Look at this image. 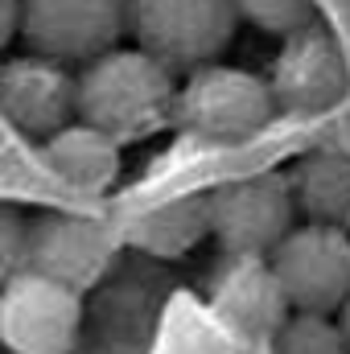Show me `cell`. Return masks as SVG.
<instances>
[{"mask_svg": "<svg viewBox=\"0 0 350 354\" xmlns=\"http://www.w3.org/2000/svg\"><path fill=\"white\" fill-rule=\"evenodd\" d=\"M79 87V124L111 136L116 145L145 140L177 107V87L169 66L145 50H107L83 66Z\"/></svg>", "mask_w": 350, "mask_h": 354, "instance_id": "cell-1", "label": "cell"}, {"mask_svg": "<svg viewBox=\"0 0 350 354\" xmlns=\"http://www.w3.org/2000/svg\"><path fill=\"white\" fill-rule=\"evenodd\" d=\"M235 0H128V29L136 33V50L169 71L219 62L235 37Z\"/></svg>", "mask_w": 350, "mask_h": 354, "instance_id": "cell-2", "label": "cell"}, {"mask_svg": "<svg viewBox=\"0 0 350 354\" xmlns=\"http://www.w3.org/2000/svg\"><path fill=\"white\" fill-rule=\"evenodd\" d=\"M174 115L194 136L231 145L268 128V120L276 115V103L260 75L210 62V66L190 71L185 87L177 91Z\"/></svg>", "mask_w": 350, "mask_h": 354, "instance_id": "cell-3", "label": "cell"}, {"mask_svg": "<svg viewBox=\"0 0 350 354\" xmlns=\"http://www.w3.org/2000/svg\"><path fill=\"white\" fill-rule=\"evenodd\" d=\"M293 313L334 317L350 297V235L338 227H293L268 256Z\"/></svg>", "mask_w": 350, "mask_h": 354, "instance_id": "cell-4", "label": "cell"}, {"mask_svg": "<svg viewBox=\"0 0 350 354\" xmlns=\"http://www.w3.org/2000/svg\"><path fill=\"white\" fill-rule=\"evenodd\" d=\"M297 202L284 174H252L210 189V235L227 256L268 260L293 231Z\"/></svg>", "mask_w": 350, "mask_h": 354, "instance_id": "cell-5", "label": "cell"}, {"mask_svg": "<svg viewBox=\"0 0 350 354\" xmlns=\"http://www.w3.org/2000/svg\"><path fill=\"white\" fill-rule=\"evenodd\" d=\"M83 330V297L21 268L0 288V342L12 354H71Z\"/></svg>", "mask_w": 350, "mask_h": 354, "instance_id": "cell-6", "label": "cell"}, {"mask_svg": "<svg viewBox=\"0 0 350 354\" xmlns=\"http://www.w3.org/2000/svg\"><path fill=\"white\" fill-rule=\"evenodd\" d=\"M128 29V0H21V33L37 58L95 62Z\"/></svg>", "mask_w": 350, "mask_h": 354, "instance_id": "cell-7", "label": "cell"}, {"mask_svg": "<svg viewBox=\"0 0 350 354\" xmlns=\"http://www.w3.org/2000/svg\"><path fill=\"white\" fill-rule=\"evenodd\" d=\"M268 91H272V103L288 115L334 111L350 95V66L342 46L322 25L288 37L276 54Z\"/></svg>", "mask_w": 350, "mask_h": 354, "instance_id": "cell-8", "label": "cell"}, {"mask_svg": "<svg viewBox=\"0 0 350 354\" xmlns=\"http://www.w3.org/2000/svg\"><path fill=\"white\" fill-rule=\"evenodd\" d=\"M116 256V235L79 214H42L25 223V268L75 292L95 284Z\"/></svg>", "mask_w": 350, "mask_h": 354, "instance_id": "cell-9", "label": "cell"}, {"mask_svg": "<svg viewBox=\"0 0 350 354\" xmlns=\"http://www.w3.org/2000/svg\"><path fill=\"white\" fill-rule=\"evenodd\" d=\"M0 115L17 132L33 140H50L54 132L79 120L75 75L62 62L37 58V54L4 62L0 66Z\"/></svg>", "mask_w": 350, "mask_h": 354, "instance_id": "cell-10", "label": "cell"}, {"mask_svg": "<svg viewBox=\"0 0 350 354\" xmlns=\"http://www.w3.org/2000/svg\"><path fill=\"white\" fill-rule=\"evenodd\" d=\"M210 309L231 334L248 342H272V334L293 313L280 280L272 276V264L256 256H231V264L210 284Z\"/></svg>", "mask_w": 350, "mask_h": 354, "instance_id": "cell-11", "label": "cell"}, {"mask_svg": "<svg viewBox=\"0 0 350 354\" xmlns=\"http://www.w3.org/2000/svg\"><path fill=\"white\" fill-rule=\"evenodd\" d=\"M288 189L297 210L305 214V223L317 227H350V157L347 153H309L297 161V169L288 174Z\"/></svg>", "mask_w": 350, "mask_h": 354, "instance_id": "cell-12", "label": "cell"}, {"mask_svg": "<svg viewBox=\"0 0 350 354\" xmlns=\"http://www.w3.org/2000/svg\"><path fill=\"white\" fill-rule=\"evenodd\" d=\"M210 235V194H190L165 206H153L145 214H136L124 231V239L149 256H185L194 243H202Z\"/></svg>", "mask_w": 350, "mask_h": 354, "instance_id": "cell-13", "label": "cell"}, {"mask_svg": "<svg viewBox=\"0 0 350 354\" xmlns=\"http://www.w3.org/2000/svg\"><path fill=\"white\" fill-rule=\"evenodd\" d=\"M42 157L54 174L79 189H103L120 174V145L87 124H66L50 140H42Z\"/></svg>", "mask_w": 350, "mask_h": 354, "instance_id": "cell-14", "label": "cell"}, {"mask_svg": "<svg viewBox=\"0 0 350 354\" xmlns=\"http://www.w3.org/2000/svg\"><path fill=\"white\" fill-rule=\"evenodd\" d=\"M272 354H347V342L334 317L288 313V322L272 334Z\"/></svg>", "mask_w": 350, "mask_h": 354, "instance_id": "cell-15", "label": "cell"}, {"mask_svg": "<svg viewBox=\"0 0 350 354\" xmlns=\"http://www.w3.org/2000/svg\"><path fill=\"white\" fill-rule=\"evenodd\" d=\"M235 12H239V21L256 25L260 33H272L280 41L317 25L313 0H235Z\"/></svg>", "mask_w": 350, "mask_h": 354, "instance_id": "cell-16", "label": "cell"}, {"mask_svg": "<svg viewBox=\"0 0 350 354\" xmlns=\"http://www.w3.org/2000/svg\"><path fill=\"white\" fill-rule=\"evenodd\" d=\"M25 264V223L12 206L0 202V288Z\"/></svg>", "mask_w": 350, "mask_h": 354, "instance_id": "cell-17", "label": "cell"}, {"mask_svg": "<svg viewBox=\"0 0 350 354\" xmlns=\"http://www.w3.org/2000/svg\"><path fill=\"white\" fill-rule=\"evenodd\" d=\"M17 29H21V0H0V50L12 41Z\"/></svg>", "mask_w": 350, "mask_h": 354, "instance_id": "cell-18", "label": "cell"}, {"mask_svg": "<svg viewBox=\"0 0 350 354\" xmlns=\"http://www.w3.org/2000/svg\"><path fill=\"white\" fill-rule=\"evenodd\" d=\"M338 330H342V342H347V354H350V297H347V305L338 309Z\"/></svg>", "mask_w": 350, "mask_h": 354, "instance_id": "cell-19", "label": "cell"}]
</instances>
